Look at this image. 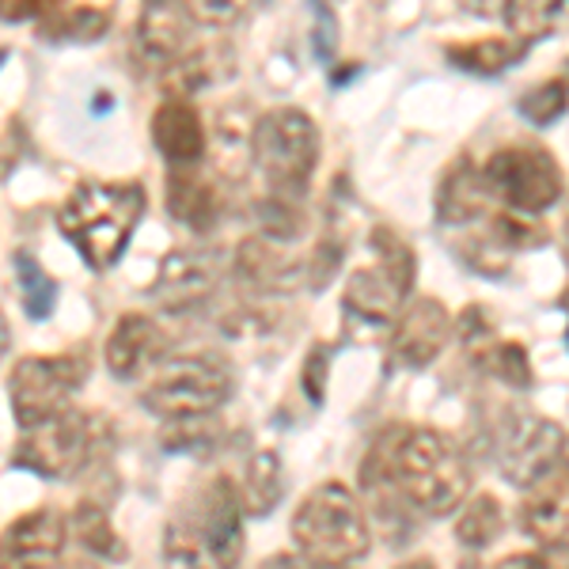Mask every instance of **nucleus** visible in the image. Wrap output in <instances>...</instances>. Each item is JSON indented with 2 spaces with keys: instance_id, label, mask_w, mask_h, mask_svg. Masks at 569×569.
Here are the masks:
<instances>
[{
  "instance_id": "1",
  "label": "nucleus",
  "mask_w": 569,
  "mask_h": 569,
  "mask_svg": "<svg viewBox=\"0 0 569 569\" xmlns=\"http://www.w3.org/2000/svg\"><path fill=\"white\" fill-rule=\"evenodd\" d=\"M365 482L399 493L410 509L426 517H445L460 509L471 490L467 460L448 445L437 429L426 426H391L383 429L365 460Z\"/></svg>"
},
{
  "instance_id": "2",
  "label": "nucleus",
  "mask_w": 569,
  "mask_h": 569,
  "mask_svg": "<svg viewBox=\"0 0 569 569\" xmlns=\"http://www.w3.org/2000/svg\"><path fill=\"white\" fill-rule=\"evenodd\" d=\"M144 209L149 194L141 182H80L58 209V228L88 270L107 273L122 262Z\"/></svg>"
},
{
  "instance_id": "3",
  "label": "nucleus",
  "mask_w": 569,
  "mask_h": 569,
  "mask_svg": "<svg viewBox=\"0 0 569 569\" xmlns=\"http://www.w3.org/2000/svg\"><path fill=\"white\" fill-rule=\"evenodd\" d=\"M292 543L308 562L346 569L369 555L372 531L346 482H319L292 517Z\"/></svg>"
},
{
  "instance_id": "4",
  "label": "nucleus",
  "mask_w": 569,
  "mask_h": 569,
  "mask_svg": "<svg viewBox=\"0 0 569 569\" xmlns=\"http://www.w3.org/2000/svg\"><path fill=\"white\" fill-rule=\"evenodd\" d=\"M232 395V369L217 353H179L163 361L141 391V407L163 421H206Z\"/></svg>"
},
{
  "instance_id": "5",
  "label": "nucleus",
  "mask_w": 569,
  "mask_h": 569,
  "mask_svg": "<svg viewBox=\"0 0 569 569\" xmlns=\"http://www.w3.org/2000/svg\"><path fill=\"white\" fill-rule=\"evenodd\" d=\"M251 152L270 182V194L305 198L319 168V126L300 107H273L254 122Z\"/></svg>"
},
{
  "instance_id": "6",
  "label": "nucleus",
  "mask_w": 569,
  "mask_h": 569,
  "mask_svg": "<svg viewBox=\"0 0 569 569\" xmlns=\"http://www.w3.org/2000/svg\"><path fill=\"white\" fill-rule=\"evenodd\" d=\"M418 259L395 228L376 224L369 232V262L357 266L346 284V308L369 323H388L410 300Z\"/></svg>"
},
{
  "instance_id": "7",
  "label": "nucleus",
  "mask_w": 569,
  "mask_h": 569,
  "mask_svg": "<svg viewBox=\"0 0 569 569\" xmlns=\"http://www.w3.org/2000/svg\"><path fill=\"white\" fill-rule=\"evenodd\" d=\"M88 350H69L53 357H23L8 376V399L23 433L42 429L69 415L72 395L88 383Z\"/></svg>"
},
{
  "instance_id": "8",
  "label": "nucleus",
  "mask_w": 569,
  "mask_h": 569,
  "mask_svg": "<svg viewBox=\"0 0 569 569\" xmlns=\"http://www.w3.org/2000/svg\"><path fill=\"white\" fill-rule=\"evenodd\" d=\"M107 452V426L96 415H61L58 421L42 429L23 433V440L16 445V467L31 471L39 479H72L80 475L91 460Z\"/></svg>"
},
{
  "instance_id": "9",
  "label": "nucleus",
  "mask_w": 569,
  "mask_h": 569,
  "mask_svg": "<svg viewBox=\"0 0 569 569\" xmlns=\"http://www.w3.org/2000/svg\"><path fill=\"white\" fill-rule=\"evenodd\" d=\"M482 182L509 213L539 217L562 198V168L539 144H509L482 163Z\"/></svg>"
},
{
  "instance_id": "10",
  "label": "nucleus",
  "mask_w": 569,
  "mask_h": 569,
  "mask_svg": "<svg viewBox=\"0 0 569 569\" xmlns=\"http://www.w3.org/2000/svg\"><path fill=\"white\" fill-rule=\"evenodd\" d=\"M566 460V433L550 418L517 410L501 429V475L528 490Z\"/></svg>"
},
{
  "instance_id": "11",
  "label": "nucleus",
  "mask_w": 569,
  "mask_h": 569,
  "mask_svg": "<svg viewBox=\"0 0 569 569\" xmlns=\"http://www.w3.org/2000/svg\"><path fill=\"white\" fill-rule=\"evenodd\" d=\"M452 338V316L437 297H415L395 316L391 357L402 369H429Z\"/></svg>"
},
{
  "instance_id": "12",
  "label": "nucleus",
  "mask_w": 569,
  "mask_h": 569,
  "mask_svg": "<svg viewBox=\"0 0 569 569\" xmlns=\"http://www.w3.org/2000/svg\"><path fill=\"white\" fill-rule=\"evenodd\" d=\"M69 525L58 509H34L16 517L0 531V566L4 569H58Z\"/></svg>"
},
{
  "instance_id": "13",
  "label": "nucleus",
  "mask_w": 569,
  "mask_h": 569,
  "mask_svg": "<svg viewBox=\"0 0 569 569\" xmlns=\"http://www.w3.org/2000/svg\"><path fill=\"white\" fill-rule=\"evenodd\" d=\"M198 528L206 539V550L213 558V569H240L243 562V505L232 479H213L201 493Z\"/></svg>"
},
{
  "instance_id": "14",
  "label": "nucleus",
  "mask_w": 569,
  "mask_h": 569,
  "mask_svg": "<svg viewBox=\"0 0 569 569\" xmlns=\"http://www.w3.org/2000/svg\"><path fill=\"white\" fill-rule=\"evenodd\" d=\"M460 338H463L467 353H471V361L479 365L482 372H490L493 380L509 383V388H520V391L536 383L525 346L493 335L490 319H486V311L479 305H471L460 316Z\"/></svg>"
},
{
  "instance_id": "15",
  "label": "nucleus",
  "mask_w": 569,
  "mask_h": 569,
  "mask_svg": "<svg viewBox=\"0 0 569 569\" xmlns=\"http://www.w3.org/2000/svg\"><path fill=\"white\" fill-rule=\"evenodd\" d=\"M213 289H217V262L198 251H176L163 259L149 297L168 316H182V311H194L206 305L213 297Z\"/></svg>"
},
{
  "instance_id": "16",
  "label": "nucleus",
  "mask_w": 569,
  "mask_h": 569,
  "mask_svg": "<svg viewBox=\"0 0 569 569\" xmlns=\"http://www.w3.org/2000/svg\"><path fill=\"white\" fill-rule=\"evenodd\" d=\"M163 350H168V338H163L160 323L141 316V311H126L107 338V350H103L107 372L114 376V380L130 383L137 376L149 372L152 365H160Z\"/></svg>"
},
{
  "instance_id": "17",
  "label": "nucleus",
  "mask_w": 569,
  "mask_h": 569,
  "mask_svg": "<svg viewBox=\"0 0 569 569\" xmlns=\"http://www.w3.org/2000/svg\"><path fill=\"white\" fill-rule=\"evenodd\" d=\"M520 528L528 539L539 543H558L569 531V460H562L547 479L525 490L520 501Z\"/></svg>"
},
{
  "instance_id": "18",
  "label": "nucleus",
  "mask_w": 569,
  "mask_h": 569,
  "mask_svg": "<svg viewBox=\"0 0 569 569\" xmlns=\"http://www.w3.org/2000/svg\"><path fill=\"white\" fill-rule=\"evenodd\" d=\"M152 144L176 168H190L206 156V126L187 99H168L152 114Z\"/></svg>"
},
{
  "instance_id": "19",
  "label": "nucleus",
  "mask_w": 569,
  "mask_h": 569,
  "mask_svg": "<svg viewBox=\"0 0 569 569\" xmlns=\"http://www.w3.org/2000/svg\"><path fill=\"white\" fill-rule=\"evenodd\" d=\"M187 31H190V12L176 4L156 0L141 12L137 23V46L152 61L156 69H179L182 50H187Z\"/></svg>"
},
{
  "instance_id": "20",
  "label": "nucleus",
  "mask_w": 569,
  "mask_h": 569,
  "mask_svg": "<svg viewBox=\"0 0 569 569\" xmlns=\"http://www.w3.org/2000/svg\"><path fill=\"white\" fill-rule=\"evenodd\" d=\"M168 213L171 220H179L190 232H209L217 224L224 206H220V194L213 182L187 176V171H176L168 179Z\"/></svg>"
},
{
  "instance_id": "21",
  "label": "nucleus",
  "mask_w": 569,
  "mask_h": 569,
  "mask_svg": "<svg viewBox=\"0 0 569 569\" xmlns=\"http://www.w3.org/2000/svg\"><path fill=\"white\" fill-rule=\"evenodd\" d=\"M486 201H490V190L482 182V171L471 168V163H460L440 182L437 213L445 224H467L475 217H490L486 213Z\"/></svg>"
},
{
  "instance_id": "22",
  "label": "nucleus",
  "mask_w": 569,
  "mask_h": 569,
  "mask_svg": "<svg viewBox=\"0 0 569 569\" xmlns=\"http://www.w3.org/2000/svg\"><path fill=\"white\" fill-rule=\"evenodd\" d=\"M110 31V12L91 4H50L39 20L46 42H99Z\"/></svg>"
},
{
  "instance_id": "23",
  "label": "nucleus",
  "mask_w": 569,
  "mask_h": 569,
  "mask_svg": "<svg viewBox=\"0 0 569 569\" xmlns=\"http://www.w3.org/2000/svg\"><path fill=\"white\" fill-rule=\"evenodd\" d=\"M284 498V471H281V460L273 448L266 452H254L247 460V471H243V482H240V505L247 517H266L273 512Z\"/></svg>"
},
{
  "instance_id": "24",
  "label": "nucleus",
  "mask_w": 569,
  "mask_h": 569,
  "mask_svg": "<svg viewBox=\"0 0 569 569\" xmlns=\"http://www.w3.org/2000/svg\"><path fill=\"white\" fill-rule=\"evenodd\" d=\"M236 266L247 281L262 284V289H273V292H289L300 284V266L289 262L284 254L278 251V243L270 240H247L236 254Z\"/></svg>"
},
{
  "instance_id": "25",
  "label": "nucleus",
  "mask_w": 569,
  "mask_h": 569,
  "mask_svg": "<svg viewBox=\"0 0 569 569\" xmlns=\"http://www.w3.org/2000/svg\"><path fill=\"white\" fill-rule=\"evenodd\" d=\"M525 50H528L525 42H512V39H479V42H456L445 53L456 69L493 77V72H505L512 61L525 58Z\"/></svg>"
},
{
  "instance_id": "26",
  "label": "nucleus",
  "mask_w": 569,
  "mask_h": 569,
  "mask_svg": "<svg viewBox=\"0 0 569 569\" xmlns=\"http://www.w3.org/2000/svg\"><path fill=\"white\" fill-rule=\"evenodd\" d=\"M163 569H213L198 517H190V512L171 517L168 528H163Z\"/></svg>"
},
{
  "instance_id": "27",
  "label": "nucleus",
  "mask_w": 569,
  "mask_h": 569,
  "mask_svg": "<svg viewBox=\"0 0 569 569\" xmlns=\"http://www.w3.org/2000/svg\"><path fill=\"white\" fill-rule=\"evenodd\" d=\"M12 266H16V284H20L27 319L46 323L53 316V308H58V281L46 273V266L31 251H16Z\"/></svg>"
},
{
  "instance_id": "28",
  "label": "nucleus",
  "mask_w": 569,
  "mask_h": 569,
  "mask_svg": "<svg viewBox=\"0 0 569 569\" xmlns=\"http://www.w3.org/2000/svg\"><path fill=\"white\" fill-rule=\"evenodd\" d=\"M501 531H505V509L493 493H475V498L463 505L460 520H456V539L471 550L490 547Z\"/></svg>"
},
{
  "instance_id": "29",
  "label": "nucleus",
  "mask_w": 569,
  "mask_h": 569,
  "mask_svg": "<svg viewBox=\"0 0 569 569\" xmlns=\"http://www.w3.org/2000/svg\"><path fill=\"white\" fill-rule=\"evenodd\" d=\"M72 528H77L80 547L91 550V555L107 558V562H126V543L118 539L114 525L107 520V512L99 509L96 501H80L77 512H72Z\"/></svg>"
},
{
  "instance_id": "30",
  "label": "nucleus",
  "mask_w": 569,
  "mask_h": 569,
  "mask_svg": "<svg viewBox=\"0 0 569 569\" xmlns=\"http://www.w3.org/2000/svg\"><path fill=\"white\" fill-rule=\"evenodd\" d=\"M569 20V4L562 0H543V4H531V0H520V4L505 8V23L517 31L520 42H536V39H550Z\"/></svg>"
},
{
  "instance_id": "31",
  "label": "nucleus",
  "mask_w": 569,
  "mask_h": 569,
  "mask_svg": "<svg viewBox=\"0 0 569 569\" xmlns=\"http://www.w3.org/2000/svg\"><path fill=\"white\" fill-rule=\"evenodd\" d=\"M259 224L270 243H289L305 232V213H300L297 198L270 194L266 201H259Z\"/></svg>"
},
{
  "instance_id": "32",
  "label": "nucleus",
  "mask_w": 569,
  "mask_h": 569,
  "mask_svg": "<svg viewBox=\"0 0 569 569\" xmlns=\"http://www.w3.org/2000/svg\"><path fill=\"white\" fill-rule=\"evenodd\" d=\"M566 110H569V84L566 80H547V84H539V88H531L520 96V114H525L531 126L558 122Z\"/></svg>"
},
{
  "instance_id": "33",
  "label": "nucleus",
  "mask_w": 569,
  "mask_h": 569,
  "mask_svg": "<svg viewBox=\"0 0 569 569\" xmlns=\"http://www.w3.org/2000/svg\"><path fill=\"white\" fill-rule=\"evenodd\" d=\"M176 433L163 437V448L171 452H198V448H209V440L217 437V429L201 426V421H176Z\"/></svg>"
},
{
  "instance_id": "34",
  "label": "nucleus",
  "mask_w": 569,
  "mask_h": 569,
  "mask_svg": "<svg viewBox=\"0 0 569 569\" xmlns=\"http://www.w3.org/2000/svg\"><path fill=\"white\" fill-rule=\"evenodd\" d=\"M300 388H305V395L311 402H323L327 395V353L323 350H311L308 361H305V372H300Z\"/></svg>"
},
{
  "instance_id": "35",
  "label": "nucleus",
  "mask_w": 569,
  "mask_h": 569,
  "mask_svg": "<svg viewBox=\"0 0 569 569\" xmlns=\"http://www.w3.org/2000/svg\"><path fill=\"white\" fill-rule=\"evenodd\" d=\"M42 0H0V20L4 23H27V20H42L46 16Z\"/></svg>"
},
{
  "instance_id": "36",
  "label": "nucleus",
  "mask_w": 569,
  "mask_h": 569,
  "mask_svg": "<svg viewBox=\"0 0 569 569\" xmlns=\"http://www.w3.org/2000/svg\"><path fill=\"white\" fill-rule=\"evenodd\" d=\"M531 569H569V543L558 539V543H543L536 555H528Z\"/></svg>"
},
{
  "instance_id": "37",
  "label": "nucleus",
  "mask_w": 569,
  "mask_h": 569,
  "mask_svg": "<svg viewBox=\"0 0 569 569\" xmlns=\"http://www.w3.org/2000/svg\"><path fill=\"white\" fill-rule=\"evenodd\" d=\"M335 53V16L327 8H316V58L330 61Z\"/></svg>"
},
{
  "instance_id": "38",
  "label": "nucleus",
  "mask_w": 569,
  "mask_h": 569,
  "mask_svg": "<svg viewBox=\"0 0 569 569\" xmlns=\"http://www.w3.org/2000/svg\"><path fill=\"white\" fill-rule=\"evenodd\" d=\"M262 569H338V566H319V562H308L305 555H278V558H270Z\"/></svg>"
},
{
  "instance_id": "39",
  "label": "nucleus",
  "mask_w": 569,
  "mask_h": 569,
  "mask_svg": "<svg viewBox=\"0 0 569 569\" xmlns=\"http://www.w3.org/2000/svg\"><path fill=\"white\" fill-rule=\"evenodd\" d=\"M8 350H12V327H8L4 311H0V361L8 357Z\"/></svg>"
},
{
  "instance_id": "40",
  "label": "nucleus",
  "mask_w": 569,
  "mask_h": 569,
  "mask_svg": "<svg viewBox=\"0 0 569 569\" xmlns=\"http://www.w3.org/2000/svg\"><path fill=\"white\" fill-rule=\"evenodd\" d=\"M110 107H114V96H110V91H96V99H91V114H107Z\"/></svg>"
},
{
  "instance_id": "41",
  "label": "nucleus",
  "mask_w": 569,
  "mask_h": 569,
  "mask_svg": "<svg viewBox=\"0 0 569 569\" xmlns=\"http://www.w3.org/2000/svg\"><path fill=\"white\" fill-rule=\"evenodd\" d=\"M395 569H437V566H433V558H407V562Z\"/></svg>"
},
{
  "instance_id": "42",
  "label": "nucleus",
  "mask_w": 569,
  "mask_h": 569,
  "mask_svg": "<svg viewBox=\"0 0 569 569\" xmlns=\"http://www.w3.org/2000/svg\"><path fill=\"white\" fill-rule=\"evenodd\" d=\"M61 569H96V566H88V562H69V566H61Z\"/></svg>"
},
{
  "instance_id": "43",
  "label": "nucleus",
  "mask_w": 569,
  "mask_h": 569,
  "mask_svg": "<svg viewBox=\"0 0 569 569\" xmlns=\"http://www.w3.org/2000/svg\"><path fill=\"white\" fill-rule=\"evenodd\" d=\"M562 308H566V311H569V289H566V292H562Z\"/></svg>"
},
{
  "instance_id": "44",
  "label": "nucleus",
  "mask_w": 569,
  "mask_h": 569,
  "mask_svg": "<svg viewBox=\"0 0 569 569\" xmlns=\"http://www.w3.org/2000/svg\"><path fill=\"white\" fill-rule=\"evenodd\" d=\"M566 84H569V61H566Z\"/></svg>"
},
{
  "instance_id": "45",
  "label": "nucleus",
  "mask_w": 569,
  "mask_h": 569,
  "mask_svg": "<svg viewBox=\"0 0 569 569\" xmlns=\"http://www.w3.org/2000/svg\"><path fill=\"white\" fill-rule=\"evenodd\" d=\"M8 58V50H0V61H4Z\"/></svg>"
},
{
  "instance_id": "46",
  "label": "nucleus",
  "mask_w": 569,
  "mask_h": 569,
  "mask_svg": "<svg viewBox=\"0 0 569 569\" xmlns=\"http://www.w3.org/2000/svg\"><path fill=\"white\" fill-rule=\"evenodd\" d=\"M0 569H4V566H0Z\"/></svg>"
}]
</instances>
